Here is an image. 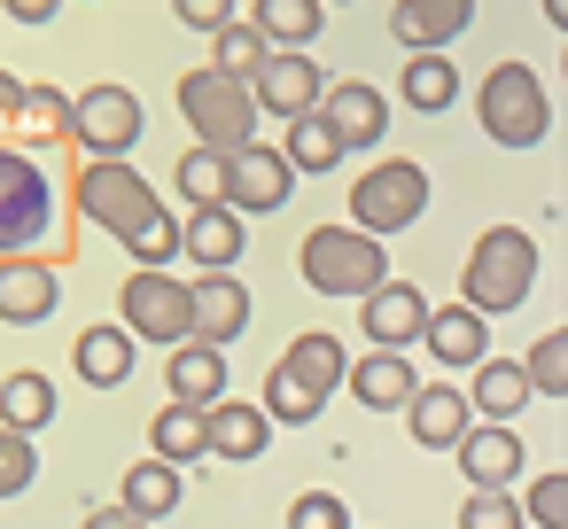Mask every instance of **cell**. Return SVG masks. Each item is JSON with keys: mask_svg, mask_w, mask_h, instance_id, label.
Returning a JSON list of instances; mask_svg holds the SVG:
<instances>
[{"mask_svg": "<svg viewBox=\"0 0 568 529\" xmlns=\"http://www.w3.org/2000/svg\"><path fill=\"white\" fill-rule=\"evenodd\" d=\"M452 459H459L467 490H514V475H521L529 444L514 436V420H467V428H459V444H452Z\"/></svg>", "mask_w": 568, "mask_h": 529, "instance_id": "obj_12", "label": "cell"}, {"mask_svg": "<svg viewBox=\"0 0 568 529\" xmlns=\"http://www.w3.org/2000/svg\"><path fill=\"white\" fill-rule=\"evenodd\" d=\"M242 250H250V218H242V211L203 203V211H187V218H180V257H187L195 273H234V265H242Z\"/></svg>", "mask_w": 568, "mask_h": 529, "instance_id": "obj_16", "label": "cell"}, {"mask_svg": "<svg viewBox=\"0 0 568 529\" xmlns=\"http://www.w3.org/2000/svg\"><path fill=\"white\" fill-rule=\"evenodd\" d=\"M459 529H529L514 490H467L459 498Z\"/></svg>", "mask_w": 568, "mask_h": 529, "instance_id": "obj_40", "label": "cell"}, {"mask_svg": "<svg viewBox=\"0 0 568 529\" xmlns=\"http://www.w3.org/2000/svg\"><path fill=\"white\" fill-rule=\"evenodd\" d=\"M320 9H335V0H320ZM343 9H351V0H343Z\"/></svg>", "mask_w": 568, "mask_h": 529, "instance_id": "obj_48", "label": "cell"}, {"mask_svg": "<svg viewBox=\"0 0 568 529\" xmlns=\"http://www.w3.org/2000/svg\"><path fill=\"white\" fill-rule=\"evenodd\" d=\"M296 265H304V288L312 296H366L374 281H389V250L374 242V234H358V226H312L304 234V250H296Z\"/></svg>", "mask_w": 568, "mask_h": 529, "instance_id": "obj_3", "label": "cell"}, {"mask_svg": "<svg viewBox=\"0 0 568 529\" xmlns=\"http://www.w3.org/2000/svg\"><path fill=\"white\" fill-rule=\"evenodd\" d=\"M397 102H405V110H420V118H444V110L459 102V63H452L444 48L405 55V71H397Z\"/></svg>", "mask_w": 568, "mask_h": 529, "instance_id": "obj_23", "label": "cell"}, {"mask_svg": "<svg viewBox=\"0 0 568 529\" xmlns=\"http://www.w3.org/2000/svg\"><path fill=\"white\" fill-rule=\"evenodd\" d=\"M521 374H529V397H568V335L560 327L537 335V350L521 358Z\"/></svg>", "mask_w": 568, "mask_h": 529, "instance_id": "obj_37", "label": "cell"}, {"mask_svg": "<svg viewBox=\"0 0 568 529\" xmlns=\"http://www.w3.org/2000/svg\"><path fill=\"white\" fill-rule=\"evenodd\" d=\"M149 436H156V459H172V467L211 459V428H203V413H195V405H164V413L149 420Z\"/></svg>", "mask_w": 568, "mask_h": 529, "instance_id": "obj_33", "label": "cell"}, {"mask_svg": "<svg viewBox=\"0 0 568 529\" xmlns=\"http://www.w3.org/2000/svg\"><path fill=\"white\" fill-rule=\"evenodd\" d=\"M320 405H327V397H320L312 382H296V374H288L281 358H273V374H265V397H257V413H265V420H281V428H304V420H320Z\"/></svg>", "mask_w": 568, "mask_h": 529, "instance_id": "obj_34", "label": "cell"}, {"mask_svg": "<svg viewBox=\"0 0 568 529\" xmlns=\"http://www.w3.org/2000/svg\"><path fill=\"white\" fill-rule=\"evenodd\" d=\"M17 94H24V79L0 71V133H9V118H17Z\"/></svg>", "mask_w": 568, "mask_h": 529, "instance_id": "obj_46", "label": "cell"}, {"mask_svg": "<svg viewBox=\"0 0 568 529\" xmlns=\"http://www.w3.org/2000/svg\"><path fill=\"white\" fill-rule=\"evenodd\" d=\"M281 156H288L296 172H335V164H343V141H335V125H327L320 110H304V118L281 125Z\"/></svg>", "mask_w": 568, "mask_h": 529, "instance_id": "obj_32", "label": "cell"}, {"mask_svg": "<svg viewBox=\"0 0 568 529\" xmlns=\"http://www.w3.org/2000/svg\"><path fill=\"white\" fill-rule=\"evenodd\" d=\"M521 521H537V529H568V475H560V467H545V475L529 482Z\"/></svg>", "mask_w": 568, "mask_h": 529, "instance_id": "obj_41", "label": "cell"}, {"mask_svg": "<svg viewBox=\"0 0 568 529\" xmlns=\"http://www.w3.org/2000/svg\"><path fill=\"white\" fill-rule=\"evenodd\" d=\"M537 9H545V24H552V32L568 24V0H537Z\"/></svg>", "mask_w": 568, "mask_h": 529, "instance_id": "obj_47", "label": "cell"}, {"mask_svg": "<svg viewBox=\"0 0 568 529\" xmlns=\"http://www.w3.org/2000/svg\"><path fill=\"white\" fill-rule=\"evenodd\" d=\"M79 529H149V521H141V513H133V506L118 498V506H94V513H87Z\"/></svg>", "mask_w": 568, "mask_h": 529, "instance_id": "obj_44", "label": "cell"}, {"mask_svg": "<svg viewBox=\"0 0 568 529\" xmlns=\"http://www.w3.org/2000/svg\"><path fill=\"white\" fill-rule=\"evenodd\" d=\"M172 17H180L187 32H219V24L242 17V0H172Z\"/></svg>", "mask_w": 568, "mask_h": 529, "instance_id": "obj_43", "label": "cell"}, {"mask_svg": "<svg viewBox=\"0 0 568 529\" xmlns=\"http://www.w3.org/2000/svg\"><path fill=\"white\" fill-rule=\"evenodd\" d=\"M180 118L195 125V141L203 149H219V156H234V149H250L257 141V102H250V79H226V71H187L180 79Z\"/></svg>", "mask_w": 568, "mask_h": 529, "instance_id": "obj_6", "label": "cell"}, {"mask_svg": "<svg viewBox=\"0 0 568 529\" xmlns=\"http://www.w3.org/2000/svg\"><path fill=\"white\" fill-rule=\"evenodd\" d=\"M63 226V195L48 164L17 141H0V257H48Z\"/></svg>", "mask_w": 568, "mask_h": 529, "instance_id": "obj_1", "label": "cell"}, {"mask_svg": "<svg viewBox=\"0 0 568 529\" xmlns=\"http://www.w3.org/2000/svg\"><path fill=\"white\" fill-rule=\"evenodd\" d=\"M420 343H428V358L444 366V374H467L475 358H490V319L475 312V304H428V319H420Z\"/></svg>", "mask_w": 568, "mask_h": 529, "instance_id": "obj_18", "label": "cell"}, {"mask_svg": "<svg viewBox=\"0 0 568 529\" xmlns=\"http://www.w3.org/2000/svg\"><path fill=\"white\" fill-rule=\"evenodd\" d=\"M529 288H537V242H529V226H483L475 250H467V265H459V304H475L483 319H498V312H521Z\"/></svg>", "mask_w": 568, "mask_h": 529, "instance_id": "obj_2", "label": "cell"}, {"mask_svg": "<svg viewBox=\"0 0 568 529\" xmlns=\"http://www.w3.org/2000/svg\"><path fill=\"white\" fill-rule=\"evenodd\" d=\"M164 382H172V405L211 413V405L226 397V350H219V343H203V335H187V343H172Z\"/></svg>", "mask_w": 568, "mask_h": 529, "instance_id": "obj_21", "label": "cell"}, {"mask_svg": "<svg viewBox=\"0 0 568 529\" xmlns=\"http://www.w3.org/2000/svg\"><path fill=\"white\" fill-rule=\"evenodd\" d=\"M281 366H288L296 382H312L320 397H335V389H343V366H351V350H343V335H327V327H304V335L281 350Z\"/></svg>", "mask_w": 568, "mask_h": 529, "instance_id": "obj_29", "label": "cell"}, {"mask_svg": "<svg viewBox=\"0 0 568 529\" xmlns=\"http://www.w3.org/2000/svg\"><path fill=\"white\" fill-rule=\"evenodd\" d=\"M320 118L335 125L343 156H351V149H382V133H389V94L366 87V79H335V87H320Z\"/></svg>", "mask_w": 568, "mask_h": 529, "instance_id": "obj_15", "label": "cell"}, {"mask_svg": "<svg viewBox=\"0 0 568 529\" xmlns=\"http://www.w3.org/2000/svg\"><path fill=\"white\" fill-rule=\"evenodd\" d=\"M118 498H125L141 521H156V513H172V506L187 498V482H180V467H172V459H156V451H149V459H133V467H125V490H118Z\"/></svg>", "mask_w": 568, "mask_h": 529, "instance_id": "obj_30", "label": "cell"}, {"mask_svg": "<svg viewBox=\"0 0 568 529\" xmlns=\"http://www.w3.org/2000/svg\"><path fill=\"white\" fill-rule=\"evenodd\" d=\"M0 9H9L17 24H55V9H63V0H0Z\"/></svg>", "mask_w": 568, "mask_h": 529, "instance_id": "obj_45", "label": "cell"}, {"mask_svg": "<svg viewBox=\"0 0 568 529\" xmlns=\"http://www.w3.org/2000/svg\"><path fill=\"white\" fill-rule=\"evenodd\" d=\"M405 428H413L420 451H452L459 428H467V389H459V382H420V389L405 397Z\"/></svg>", "mask_w": 568, "mask_h": 529, "instance_id": "obj_22", "label": "cell"}, {"mask_svg": "<svg viewBox=\"0 0 568 529\" xmlns=\"http://www.w3.org/2000/svg\"><path fill=\"white\" fill-rule=\"evenodd\" d=\"M118 327H125L133 343H156V350L187 343V335H195L187 281H180L172 265H133V273H125V288H118Z\"/></svg>", "mask_w": 568, "mask_h": 529, "instance_id": "obj_7", "label": "cell"}, {"mask_svg": "<svg viewBox=\"0 0 568 529\" xmlns=\"http://www.w3.org/2000/svg\"><path fill=\"white\" fill-rule=\"evenodd\" d=\"M420 211H428V172H420L413 156H382V164L351 187V226H358V234H374V242L405 234Z\"/></svg>", "mask_w": 568, "mask_h": 529, "instance_id": "obj_8", "label": "cell"}, {"mask_svg": "<svg viewBox=\"0 0 568 529\" xmlns=\"http://www.w3.org/2000/svg\"><path fill=\"white\" fill-rule=\"evenodd\" d=\"M71 203H79V218H87V226H102V234H118V242H125L141 218H156V211H164V195L133 172V156H79Z\"/></svg>", "mask_w": 568, "mask_h": 529, "instance_id": "obj_4", "label": "cell"}, {"mask_svg": "<svg viewBox=\"0 0 568 529\" xmlns=\"http://www.w3.org/2000/svg\"><path fill=\"white\" fill-rule=\"evenodd\" d=\"M475 118L498 149H537L552 133V94L529 63H498L483 87H475Z\"/></svg>", "mask_w": 568, "mask_h": 529, "instance_id": "obj_5", "label": "cell"}, {"mask_svg": "<svg viewBox=\"0 0 568 529\" xmlns=\"http://www.w3.org/2000/svg\"><path fill=\"white\" fill-rule=\"evenodd\" d=\"M55 405H63V397H55V382H48V374H32V366L0 382V428H24V436H40V428L55 420Z\"/></svg>", "mask_w": 568, "mask_h": 529, "instance_id": "obj_31", "label": "cell"}, {"mask_svg": "<svg viewBox=\"0 0 568 529\" xmlns=\"http://www.w3.org/2000/svg\"><path fill=\"white\" fill-rule=\"evenodd\" d=\"M187 312H195V335L203 343L234 350L250 335V288H242V273H195L187 281Z\"/></svg>", "mask_w": 568, "mask_h": 529, "instance_id": "obj_17", "label": "cell"}, {"mask_svg": "<svg viewBox=\"0 0 568 529\" xmlns=\"http://www.w3.org/2000/svg\"><path fill=\"white\" fill-rule=\"evenodd\" d=\"M71 358H79V382H87V389H118V382H133V335H125L118 319L87 327V335L71 343Z\"/></svg>", "mask_w": 568, "mask_h": 529, "instance_id": "obj_25", "label": "cell"}, {"mask_svg": "<svg viewBox=\"0 0 568 529\" xmlns=\"http://www.w3.org/2000/svg\"><path fill=\"white\" fill-rule=\"evenodd\" d=\"M242 24H250L265 48H312L320 24H327V9H320V0H250Z\"/></svg>", "mask_w": 568, "mask_h": 529, "instance_id": "obj_27", "label": "cell"}, {"mask_svg": "<svg viewBox=\"0 0 568 529\" xmlns=\"http://www.w3.org/2000/svg\"><path fill=\"white\" fill-rule=\"evenodd\" d=\"M63 304V265L55 257H0V319L9 327H40Z\"/></svg>", "mask_w": 568, "mask_h": 529, "instance_id": "obj_14", "label": "cell"}, {"mask_svg": "<svg viewBox=\"0 0 568 529\" xmlns=\"http://www.w3.org/2000/svg\"><path fill=\"white\" fill-rule=\"evenodd\" d=\"M257 63H265V40H257V32H250L242 17L211 32V71H226V79H250Z\"/></svg>", "mask_w": 568, "mask_h": 529, "instance_id": "obj_36", "label": "cell"}, {"mask_svg": "<svg viewBox=\"0 0 568 529\" xmlns=\"http://www.w3.org/2000/svg\"><path fill=\"white\" fill-rule=\"evenodd\" d=\"M420 319H428V296H420L413 281H397V273L358 296V327H366L374 350H413V343H420Z\"/></svg>", "mask_w": 568, "mask_h": 529, "instance_id": "obj_13", "label": "cell"}, {"mask_svg": "<svg viewBox=\"0 0 568 529\" xmlns=\"http://www.w3.org/2000/svg\"><path fill=\"white\" fill-rule=\"evenodd\" d=\"M288 529H351V506L335 490H304V498H288Z\"/></svg>", "mask_w": 568, "mask_h": 529, "instance_id": "obj_42", "label": "cell"}, {"mask_svg": "<svg viewBox=\"0 0 568 529\" xmlns=\"http://www.w3.org/2000/svg\"><path fill=\"white\" fill-rule=\"evenodd\" d=\"M203 428H211V459H257L273 444V420L257 405H242V397H219L203 413Z\"/></svg>", "mask_w": 568, "mask_h": 529, "instance_id": "obj_26", "label": "cell"}, {"mask_svg": "<svg viewBox=\"0 0 568 529\" xmlns=\"http://www.w3.org/2000/svg\"><path fill=\"white\" fill-rule=\"evenodd\" d=\"M40 475V444L24 428H0V498H24Z\"/></svg>", "mask_w": 568, "mask_h": 529, "instance_id": "obj_39", "label": "cell"}, {"mask_svg": "<svg viewBox=\"0 0 568 529\" xmlns=\"http://www.w3.org/2000/svg\"><path fill=\"white\" fill-rule=\"evenodd\" d=\"M9 133L40 156V149H55V141H71V94L63 87H24L17 94V118H9Z\"/></svg>", "mask_w": 568, "mask_h": 529, "instance_id": "obj_28", "label": "cell"}, {"mask_svg": "<svg viewBox=\"0 0 568 529\" xmlns=\"http://www.w3.org/2000/svg\"><path fill=\"white\" fill-rule=\"evenodd\" d=\"M320 87H327V71L312 63V48H265V63L250 71V102H257L265 125H288V118L320 110Z\"/></svg>", "mask_w": 568, "mask_h": 529, "instance_id": "obj_10", "label": "cell"}, {"mask_svg": "<svg viewBox=\"0 0 568 529\" xmlns=\"http://www.w3.org/2000/svg\"><path fill=\"white\" fill-rule=\"evenodd\" d=\"M125 257H133V265H180V218H172V211L141 218V226L125 234Z\"/></svg>", "mask_w": 568, "mask_h": 529, "instance_id": "obj_38", "label": "cell"}, {"mask_svg": "<svg viewBox=\"0 0 568 529\" xmlns=\"http://www.w3.org/2000/svg\"><path fill=\"white\" fill-rule=\"evenodd\" d=\"M467 405H475V420H514V413L529 405L521 358H475V366H467Z\"/></svg>", "mask_w": 568, "mask_h": 529, "instance_id": "obj_24", "label": "cell"}, {"mask_svg": "<svg viewBox=\"0 0 568 529\" xmlns=\"http://www.w3.org/2000/svg\"><path fill=\"white\" fill-rule=\"evenodd\" d=\"M141 133H149V118H141L133 87H87V94H71V149L79 156H133Z\"/></svg>", "mask_w": 568, "mask_h": 529, "instance_id": "obj_9", "label": "cell"}, {"mask_svg": "<svg viewBox=\"0 0 568 529\" xmlns=\"http://www.w3.org/2000/svg\"><path fill=\"white\" fill-rule=\"evenodd\" d=\"M172 187H180V203H187V211H203V203H226V156L195 141V149L180 156V172H172Z\"/></svg>", "mask_w": 568, "mask_h": 529, "instance_id": "obj_35", "label": "cell"}, {"mask_svg": "<svg viewBox=\"0 0 568 529\" xmlns=\"http://www.w3.org/2000/svg\"><path fill=\"white\" fill-rule=\"evenodd\" d=\"M296 164L273 149V141H250V149H234L226 156V211H242V218H265V211H281L288 195H296Z\"/></svg>", "mask_w": 568, "mask_h": 529, "instance_id": "obj_11", "label": "cell"}, {"mask_svg": "<svg viewBox=\"0 0 568 529\" xmlns=\"http://www.w3.org/2000/svg\"><path fill=\"white\" fill-rule=\"evenodd\" d=\"M467 24H475V0H397V9H389V40H397L405 55L452 48Z\"/></svg>", "mask_w": 568, "mask_h": 529, "instance_id": "obj_19", "label": "cell"}, {"mask_svg": "<svg viewBox=\"0 0 568 529\" xmlns=\"http://www.w3.org/2000/svg\"><path fill=\"white\" fill-rule=\"evenodd\" d=\"M343 389H351L366 413H405V397L420 389V374H413L405 350H366V358L343 366Z\"/></svg>", "mask_w": 568, "mask_h": 529, "instance_id": "obj_20", "label": "cell"}]
</instances>
